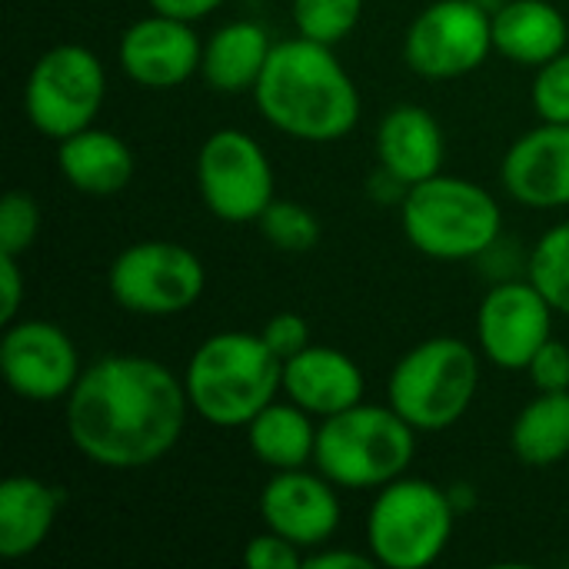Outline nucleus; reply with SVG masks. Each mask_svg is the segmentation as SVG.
<instances>
[{
    "mask_svg": "<svg viewBox=\"0 0 569 569\" xmlns=\"http://www.w3.org/2000/svg\"><path fill=\"white\" fill-rule=\"evenodd\" d=\"M197 190L217 220L257 223L277 200L273 163L257 137L220 127L197 150Z\"/></svg>",
    "mask_w": 569,
    "mask_h": 569,
    "instance_id": "9d476101",
    "label": "nucleus"
},
{
    "mask_svg": "<svg viewBox=\"0 0 569 569\" xmlns=\"http://www.w3.org/2000/svg\"><path fill=\"white\" fill-rule=\"evenodd\" d=\"M553 317L557 310L527 273L493 280L477 310V347L497 370L523 373L553 337Z\"/></svg>",
    "mask_w": 569,
    "mask_h": 569,
    "instance_id": "f8f14e48",
    "label": "nucleus"
},
{
    "mask_svg": "<svg viewBox=\"0 0 569 569\" xmlns=\"http://www.w3.org/2000/svg\"><path fill=\"white\" fill-rule=\"evenodd\" d=\"M190 400L183 377L147 353H107L83 367L63 400L70 447L100 470L130 473L160 463L183 437Z\"/></svg>",
    "mask_w": 569,
    "mask_h": 569,
    "instance_id": "f257e3e1",
    "label": "nucleus"
},
{
    "mask_svg": "<svg viewBox=\"0 0 569 569\" xmlns=\"http://www.w3.org/2000/svg\"><path fill=\"white\" fill-rule=\"evenodd\" d=\"M367 377L360 363L337 350L310 343L297 357L283 360V397L313 413L317 420H330L357 403H363Z\"/></svg>",
    "mask_w": 569,
    "mask_h": 569,
    "instance_id": "f3484780",
    "label": "nucleus"
},
{
    "mask_svg": "<svg viewBox=\"0 0 569 569\" xmlns=\"http://www.w3.org/2000/svg\"><path fill=\"white\" fill-rule=\"evenodd\" d=\"M377 567V560L360 550H347V547H333V543H323L317 550L307 553V567L303 569H370Z\"/></svg>",
    "mask_w": 569,
    "mask_h": 569,
    "instance_id": "72a5a7b5",
    "label": "nucleus"
},
{
    "mask_svg": "<svg viewBox=\"0 0 569 569\" xmlns=\"http://www.w3.org/2000/svg\"><path fill=\"white\" fill-rule=\"evenodd\" d=\"M260 337L267 340V347H270L280 360H290V357H297L300 350L310 347V323H307L300 313L283 310V313H273V317L263 323Z\"/></svg>",
    "mask_w": 569,
    "mask_h": 569,
    "instance_id": "2f4dec72",
    "label": "nucleus"
},
{
    "mask_svg": "<svg viewBox=\"0 0 569 569\" xmlns=\"http://www.w3.org/2000/svg\"><path fill=\"white\" fill-rule=\"evenodd\" d=\"M400 220L410 247L440 263L483 260L503 237L500 200L487 187L450 173L410 187L400 203Z\"/></svg>",
    "mask_w": 569,
    "mask_h": 569,
    "instance_id": "20e7f679",
    "label": "nucleus"
},
{
    "mask_svg": "<svg viewBox=\"0 0 569 569\" xmlns=\"http://www.w3.org/2000/svg\"><path fill=\"white\" fill-rule=\"evenodd\" d=\"M533 383L537 393H560L569 390V343L567 340H547L537 357L530 360V367L523 370Z\"/></svg>",
    "mask_w": 569,
    "mask_h": 569,
    "instance_id": "7c9ffc66",
    "label": "nucleus"
},
{
    "mask_svg": "<svg viewBox=\"0 0 569 569\" xmlns=\"http://www.w3.org/2000/svg\"><path fill=\"white\" fill-rule=\"evenodd\" d=\"M60 177L83 197H117L133 183L137 157L130 143L97 123L57 143Z\"/></svg>",
    "mask_w": 569,
    "mask_h": 569,
    "instance_id": "6ab92c4d",
    "label": "nucleus"
},
{
    "mask_svg": "<svg viewBox=\"0 0 569 569\" xmlns=\"http://www.w3.org/2000/svg\"><path fill=\"white\" fill-rule=\"evenodd\" d=\"M250 97L273 130L303 143H337L357 130L363 113L360 90L337 50L300 33L273 43Z\"/></svg>",
    "mask_w": 569,
    "mask_h": 569,
    "instance_id": "f03ea898",
    "label": "nucleus"
},
{
    "mask_svg": "<svg viewBox=\"0 0 569 569\" xmlns=\"http://www.w3.org/2000/svg\"><path fill=\"white\" fill-rule=\"evenodd\" d=\"M23 293H27V283H23L20 257L0 253V320H3V327L17 320Z\"/></svg>",
    "mask_w": 569,
    "mask_h": 569,
    "instance_id": "473e14b6",
    "label": "nucleus"
},
{
    "mask_svg": "<svg viewBox=\"0 0 569 569\" xmlns=\"http://www.w3.org/2000/svg\"><path fill=\"white\" fill-rule=\"evenodd\" d=\"M257 227L267 237V243L277 247L280 253H310L323 237L320 217L310 207L297 200H280V197L263 210Z\"/></svg>",
    "mask_w": 569,
    "mask_h": 569,
    "instance_id": "bb28decb",
    "label": "nucleus"
},
{
    "mask_svg": "<svg viewBox=\"0 0 569 569\" xmlns=\"http://www.w3.org/2000/svg\"><path fill=\"white\" fill-rule=\"evenodd\" d=\"M493 13L477 0H433L407 27L403 63L423 80H460L487 63Z\"/></svg>",
    "mask_w": 569,
    "mask_h": 569,
    "instance_id": "9b49d317",
    "label": "nucleus"
},
{
    "mask_svg": "<svg viewBox=\"0 0 569 569\" xmlns=\"http://www.w3.org/2000/svg\"><path fill=\"white\" fill-rule=\"evenodd\" d=\"M500 183L527 210L569 207V123L540 120L520 133L500 160Z\"/></svg>",
    "mask_w": 569,
    "mask_h": 569,
    "instance_id": "dca6fc26",
    "label": "nucleus"
},
{
    "mask_svg": "<svg viewBox=\"0 0 569 569\" xmlns=\"http://www.w3.org/2000/svg\"><path fill=\"white\" fill-rule=\"evenodd\" d=\"M243 563L250 569H303L307 567V550L263 527V533H257L247 543Z\"/></svg>",
    "mask_w": 569,
    "mask_h": 569,
    "instance_id": "c756f323",
    "label": "nucleus"
},
{
    "mask_svg": "<svg viewBox=\"0 0 569 569\" xmlns=\"http://www.w3.org/2000/svg\"><path fill=\"white\" fill-rule=\"evenodd\" d=\"M270 50H273V40L263 23L230 20L203 40L200 77L207 80V87H213L217 93H227V97L253 93V87L270 60Z\"/></svg>",
    "mask_w": 569,
    "mask_h": 569,
    "instance_id": "4be33fe9",
    "label": "nucleus"
},
{
    "mask_svg": "<svg viewBox=\"0 0 569 569\" xmlns=\"http://www.w3.org/2000/svg\"><path fill=\"white\" fill-rule=\"evenodd\" d=\"M183 387L193 417L220 430H240L283 397V360L260 333L220 330L190 353Z\"/></svg>",
    "mask_w": 569,
    "mask_h": 569,
    "instance_id": "7ed1b4c3",
    "label": "nucleus"
},
{
    "mask_svg": "<svg viewBox=\"0 0 569 569\" xmlns=\"http://www.w3.org/2000/svg\"><path fill=\"white\" fill-rule=\"evenodd\" d=\"M457 517L447 487L403 473L380 487L367 510V550L377 567H433L453 540Z\"/></svg>",
    "mask_w": 569,
    "mask_h": 569,
    "instance_id": "0eeeda50",
    "label": "nucleus"
},
{
    "mask_svg": "<svg viewBox=\"0 0 569 569\" xmlns=\"http://www.w3.org/2000/svg\"><path fill=\"white\" fill-rule=\"evenodd\" d=\"M73 337L50 320H13L3 327L0 370L13 397L27 403L67 400L83 373Z\"/></svg>",
    "mask_w": 569,
    "mask_h": 569,
    "instance_id": "ddd939ff",
    "label": "nucleus"
},
{
    "mask_svg": "<svg viewBox=\"0 0 569 569\" xmlns=\"http://www.w3.org/2000/svg\"><path fill=\"white\" fill-rule=\"evenodd\" d=\"M477 3H480L483 10H490V13H497V10H500V7H503L507 0H477Z\"/></svg>",
    "mask_w": 569,
    "mask_h": 569,
    "instance_id": "e433bc0d",
    "label": "nucleus"
},
{
    "mask_svg": "<svg viewBox=\"0 0 569 569\" xmlns=\"http://www.w3.org/2000/svg\"><path fill=\"white\" fill-rule=\"evenodd\" d=\"M493 50L517 67H543L569 50L563 10L550 0H507L493 13Z\"/></svg>",
    "mask_w": 569,
    "mask_h": 569,
    "instance_id": "412c9836",
    "label": "nucleus"
},
{
    "mask_svg": "<svg viewBox=\"0 0 569 569\" xmlns=\"http://www.w3.org/2000/svg\"><path fill=\"white\" fill-rule=\"evenodd\" d=\"M257 510L267 530L293 540L307 553L330 543L343 523L340 487L317 467L273 473L260 490Z\"/></svg>",
    "mask_w": 569,
    "mask_h": 569,
    "instance_id": "4468645a",
    "label": "nucleus"
},
{
    "mask_svg": "<svg viewBox=\"0 0 569 569\" xmlns=\"http://www.w3.org/2000/svg\"><path fill=\"white\" fill-rule=\"evenodd\" d=\"M527 277L540 287V293L560 317H569V220L550 227L530 247Z\"/></svg>",
    "mask_w": 569,
    "mask_h": 569,
    "instance_id": "393cba45",
    "label": "nucleus"
},
{
    "mask_svg": "<svg viewBox=\"0 0 569 569\" xmlns=\"http://www.w3.org/2000/svg\"><path fill=\"white\" fill-rule=\"evenodd\" d=\"M223 3H227V0H147V7H150L153 13H167V17L190 20V23L210 17V13L220 10Z\"/></svg>",
    "mask_w": 569,
    "mask_h": 569,
    "instance_id": "f704fd0d",
    "label": "nucleus"
},
{
    "mask_svg": "<svg viewBox=\"0 0 569 569\" xmlns=\"http://www.w3.org/2000/svg\"><path fill=\"white\" fill-rule=\"evenodd\" d=\"M40 203L30 190H7L0 200V253L23 257L40 233Z\"/></svg>",
    "mask_w": 569,
    "mask_h": 569,
    "instance_id": "cd10ccee",
    "label": "nucleus"
},
{
    "mask_svg": "<svg viewBox=\"0 0 569 569\" xmlns=\"http://www.w3.org/2000/svg\"><path fill=\"white\" fill-rule=\"evenodd\" d=\"M107 103V67L83 43H57L43 50L23 83V113L30 127L60 143L97 123Z\"/></svg>",
    "mask_w": 569,
    "mask_h": 569,
    "instance_id": "6e6552de",
    "label": "nucleus"
},
{
    "mask_svg": "<svg viewBox=\"0 0 569 569\" xmlns=\"http://www.w3.org/2000/svg\"><path fill=\"white\" fill-rule=\"evenodd\" d=\"M513 457L523 467L550 470L569 460V390L537 393L513 420L510 430Z\"/></svg>",
    "mask_w": 569,
    "mask_h": 569,
    "instance_id": "b1692460",
    "label": "nucleus"
},
{
    "mask_svg": "<svg viewBox=\"0 0 569 569\" xmlns=\"http://www.w3.org/2000/svg\"><path fill=\"white\" fill-rule=\"evenodd\" d=\"M480 347L460 337H430L393 363L387 377V403L417 433H443L470 413L480 393Z\"/></svg>",
    "mask_w": 569,
    "mask_h": 569,
    "instance_id": "39448f33",
    "label": "nucleus"
},
{
    "mask_svg": "<svg viewBox=\"0 0 569 569\" xmlns=\"http://www.w3.org/2000/svg\"><path fill=\"white\" fill-rule=\"evenodd\" d=\"M447 490H450V500H453L457 513H467V510L477 507V490H473L470 483H453V487H447Z\"/></svg>",
    "mask_w": 569,
    "mask_h": 569,
    "instance_id": "c9c22d12",
    "label": "nucleus"
},
{
    "mask_svg": "<svg viewBox=\"0 0 569 569\" xmlns=\"http://www.w3.org/2000/svg\"><path fill=\"white\" fill-rule=\"evenodd\" d=\"M363 3L367 0H290V13L300 37L337 47L357 30Z\"/></svg>",
    "mask_w": 569,
    "mask_h": 569,
    "instance_id": "a878e982",
    "label": "nucleus"
},
{
    "mask_svg": "<svg viewBox=\"0 0 569 569\" xmlns=\"http://www.w3.org/2000/svg\"><path fill=\"white\" fill-rule=\"evenodd\" d=\"M243 430L253 460L270 473L313 467L317 460L320 420L287 397L283 400L277 397L270 407H263Z\"/></svg>",
    "mask_w": 569,
    "mask_h": 569,
    "instance_id": "5701e85b",
    "label": "nucleus"
},
{
    "mask_svg": "<svg viewBox=\"0 0 569 569\" xmlns=\"http://www.w3.org/2000/svg\"><path fill=\"white\" fill-rule=\"evenodd\" d=\"M203 40L190 20L147 13L133 20L117 43V63L127 80L147 90H173L200 73Z\"/></svg>",
    "mask_w": 569,
    "mask_h": 569,
    "instance_id": "2eb2a0df",
    "label": "nucleus"
},
{
    "mask_svg": "<svg viewBox=\"0 0 569 569\" xmlns=\"http://www.w3.org/2000/svg\"><path fill=\"white\" fill-rule=\"evenodd\" d=\"M63 490L30 473H13L0 483V557H33L57 527L63 510Z\"/></svg>",
    "mask_w": 569,
    "mask_h": 569,
    "instance_id": "aec40b11",
    "label": "nucleus"
},
{
    "mask_svg": "<svg viewBox=\"0 0 569 569\" xmlns=\"http://www.w3.org/2000/svg\"><path fill=\"white\" fill-rule=\"evenodd\" d=\"M530 103L540 120L569 123V50L533 70Z\"/></svg>",
    "mask_w": 569,
    "mask_h": 569,
    "instance_id": "c85d7f7f",
    "label": "nucleus"
},
{
    "mask_svg": "<svg viewBox=\"0 0 569 569\" xmlns=\"http://www.w3.org/2000/svg\"><path fill=\"white\" fill-rule=\"evenodd\" d=\"M417 457V430L390 403H357L320 420L313 467L340 490H380Z\"/></svg>",
    "mask_w": 569,
    "mask_h": 569,
    "instance_id": "423d86ee",
    "label": "nucleus"
},
{
    "mask_svg": "<svg viewBox=\"0 0 569 569\" xmlns=\"http://www.w3.org/2000/svg\"><path fill=\"white\" fill-rule=\"evenodd\" d=\"M377 160L403 187H417L447 163V133L440 120L420 103L390 107L377 127Z\"/></svg>",
    "mask_w": 569,
    "mask_h": 569,
    "instance_id": "a211bd4d",
    "label": "nucleus"
},
{
    "mask_svg": "<svg viewBox=\"0 0 569 569\" xmlns=\"http://www.w3.org/2000/svg\"><path fill=\"white\" fill-rule=\"evenodd\" d=\"M107 290L133 317H177L203 297L207 267L177 240H137L113 257Z\"/></svg>",
    "mask_w": 569,
    "mask_h": 569,
    "instance_id": "1a4fd4ad",
    "label": "nucleus"
}]
</instances>
